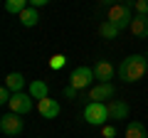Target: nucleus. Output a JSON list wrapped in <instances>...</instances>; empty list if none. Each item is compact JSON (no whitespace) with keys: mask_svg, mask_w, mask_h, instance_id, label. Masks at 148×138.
<instances>
[{"mask_svg":"<svg viewBox=\"0 0 148 138\" xmlns=\"http://www.w3.org/2000/svg\"><path fill=\"white\" fill-rule=\"evenodd\" d=\"M146 72H148V59L143 57V54H131V57H126L121 64H119V69H116L119 79H123L126 84L138 81Z\"/></svg>","mask_w":148,"mask_h":138,"instance_id":"nucleus-1","label":"nucleus"},{"mask_svg":"<svg viewBox=\"0 0 148 138\" xmlns=\"http://www.w3.org/2000/svg\"><path fill=\"white\" fill-rule=\"evenodd\" d=\"M136 3V0H126V3H114V5L109 8V22H114V25L119 27V30H126V27H131L133 22V10L131 5Z\"/></svg>","mask_w":148,"mask_h":138,"instance_id":"nucleus-2","label":"nucleus"},{"mask_svg":"<svg viewBox=\"0 0 148 138\" xmlns=\"http://www.w3.org/2000/svg\"><path fill=\"white\" fill-rule=\"evenodd\" d=\"M109 104H101V101H89L84 106V121L89 126H106L109 121Z\"/></svg>","mask_w":148,"mask_h":138,"instance_id":"nucleus-3","label":"nucleus"},{"mask_svg":"<svg viewBox=\"0 0 148 138\" xmlns=\"http://www.w3.org/2000/svg\"><path fill=\"white\" fill-rule=\"evenodd\" d=\"M96 77H94V69H89V67H77L69 74V86H74L77 91H84V89H89L91 86V81H94Z\"/></svg>","mask_w":148,"mask_h":138,"instance_id":"nucleus-4","label":"nucleus"},{"mask_svg":"<svg viewBox=\"0 0 148 138\" xmlns=\"http://www.w3.org/2000/svg\"><path fill=\"white\" fill-rule=\"evenodd\" d=\"M114 96H116L114 84H111V81H104V84H101V81H99V84H94V86L89 89L86 99H89V101H101V104H109Z\"/></svg>","mask_w":148,"mask_h":138,"instance_id":"nucleus-5","label":"nucleus"},{"mask_svg":"<svg viewBox=\"0 0 148 138\" xmlns=\"http://www.w3.org/2000/svg\"><path fill=\"white\" fill-rule=\"evenodd\" d=\"M22 128H25V123H22V118L17 116V113H3L0 116V131L5 133V136H20Z\"/></svg>","mask_w":148,"mask_h":138,"instance_id":"nucleus-6","label":"nucleus"},{"mask_svg":"<svg viewBox=\"0 0 148 138\" xmlns=\"http://www.w3.org/2000/svg\"><path fill=\"white\" fill-rule=\"evenodd\" d=\"M8 106H10L12 113L25 116V113L32 111V96L25 94V91H17V94H12V99H10V104H8Z\"/></svg>","mask_w":148,"mask_h":138,"instance_id":"nucleus-7","label":"nucleus"},{"mask_svg":"<svg viewBox=\"0 0 148 138\" xmlns=\"http://www.w3.org/2000/svg\"><path fill=\"white\" fill-rule=\"evenodd\" d=\"M37 111H40V116H42V118H57L62 109H59V104L54 99H49V96H47V99L37 101Z\"/></svg>","mask_w":148,"mask_h":138,"instance_id":"nucleus-8","label":"nucleus"},{"mask_svg":"<svg viewBox=\"0 0 148 138\" xmlns=\"http://www.w3.org/2000/svg\"><path fill=\"white\" fill-rule=\"evenodd\" d=\"M128 104L121 99H111L109 101V116L114 118V121H121V118H128Z\"/></svg>","mask_w":148,"mask_h":138,"instance_id":"nucleus-9","label":"nucleus"},{"mask_svg":"<svg viewBox=\"0 0 148 138\" xmlns=\"http://www.w3.org/2000/svg\"><path fill=\"white\" fill-rule=\"evenodd\" d=\"M128 30L133 32V37H138V40H148V15H136Z\"/></svg>","mask_w":148,"mask_h":138,"instance_id":"nucleus-10","label":"nucleus"},{"mask_svg":"<svg viewBox=\"0 0 148 138\" xmlns=\"http://www.w3.org/2000/svg\"><path fill=\"white\" fill-rule=\"evenodd\" d=\"M94 77L101 81V84H104V81H111V79H114V67H111L109 62L101 59V62L94 64Z\"/></svg>","mask_w":148,"mask_h":138,"instance_id":"nucleus-11","label":"nucleus"},{"mask_svg":"<svg viewBox=\"0 0 148 138\" xmlns=\"http://www.w3.org/2000/svg\"><path fill=\"white\" fill-rule=\"evenodd\" d=\"M17 17H20V22H22L25 27H35L37 22H40V15H37V8H32V5H27V8H25V10H22Z\"/></svg>","mask_w":148,"mask_h":138,"instance_id":"nucleus-12","label":"nucleus"},{"mask_svg":"<svg viewBox=\"0 0 148 138\" xmlns=\"http://www.w3.org/2000/svg\"><path fill=\"white\" fill-rule=\"evenodd\" d=\"M30 96H32V99H37V101L47 99V96H49L47 84H45V81H40V79H35V81L30 84Z\"/></svg>","mask_w":148,"mask_h":138,"instance_id":"nucleus-13","label":"nucleus"},{"mask_svg":"<svg viewBox=\"0 0 148 138\" xmlns=\"http://www.w3.org/2000/svg\"><path fill=\"white\" fill-rule=\"evenodd\" d=\"M5 86L12 91V94H17V91H22V86H25V79H22L20 72H12V74L5 77Z\"/></svg>","mask_w":148,"mask_h":138,"instance_id":"nucleus-14","label":"nucleus"},{"mask_svg":"<svg viewBox=\"0 0 148 138\" xmlns=\"http://www.w3.org/2000/svg\"><path fill=\"white\" fill-rule=\"evenodd\" d=\"M126 138H148V131L141 121H131L126 126Z\"/></svg>","mask_w":148,"mask_h":138,"instance_id":"nucleus-15","label":"nucleus"},{"mask_svg":"<svg viewBox=\"0 0 148 138\" xmlns=\"http://www.w3.org/2000/svg\"><path fill=\"white\" fill-rule=\"evenodd\" d=\"M119 32H121V30H119L114 22H109V20H104V22L99 25V35H101L104 40H116V37H119Z\"/></svg>","mask_w":148,"mask_h":138,"instance_id":"nucleus-16","label":"nucleus"},{"mask_svg":"<svg viewBox=\"0 0 148 138\" xmlns=\"http://www.w3.org/2000/svg\"><path fill=\"white\" fill-rule=\"evenodd\" d=\"M27 5H30V0H5V10L10 15H20Z\"/></svg>","mask_w":148,"mask_h":138,"instance_id":"nucleus-17","label":"nucleus"},{"mask_svg":"<svg viewBox=\"0 0 148 138\" xmlns=\"http://www.w3.org/2000/svg\"><path fill=\"white\" fill-rule=\"evenodd\" d=\"M64 64H67V57H64V54H54V57L49 59V67L52 69H62Z\"/></svg>","mask_w":148,"mask_h":138,"instance_id":"nucleus-18","label":"nucleus"},{"mask_svg":"<svg viewBox=\"0 0 148 138\" xmlns=\"http://www.w3.org/2000/svg\"><path fill=\"white\" fill-rule=\"evenodd\" d=\"M133 10H136V15H148V0H136Z\"/></svg>","mask_w":148,"mask_h":138,"instance_id":"nucleus-19","label":"nucleus"},{"mask_svg":"<svg viewBox=\"0 0 148 138\" xmlns=\"http://www.w3.org/2000/svg\"><path fill=\"white\" fill-rule=\"evenodd\" d=\"M10 99H12V91L8 86H3L0 89V104H10Z\"/></svg>","mask_w":148,"mask_h":138,"instance_id":"nucleus-20","label":"nucleus"},{"mask_svg":"<svg viewBox=\"0 0 148 138\" xmlns=\"http://www.w3.org/2000/svg\"><path fill=\"white\" fill-rule=\"evenodd\" d=\"M101 133H104V138H114L116 136V128L114 126H101Z\"/></svg>","mask_w":148,"mask_h":138,"instance_id":"nucleus-21","label":"nucleus"},{"mask_svg":"<svg viewBox=\"0 0 148 138\" xmlns=\"http://www.w3.org/2000/svg\"><path fill=\"white\" fill-rule=\"evenodd\" d=\"M64 96H67V99H77V89H74V86H67V89H64Z\"/></svg>","mask_w":148,"mask_h":138,"instance_id":"nucleus-22","label":"nucleus"},{"mask_svg":"<svg viewBox=\"0 0 148 138\" xmlns=\"http://www.w3.org/2000/svg\"><path fill=\"white\" fill-rule=\"evenodd\" d=\"M49 0H30V5L32 8H42V5H47Z\"/></svg>","mask_w":148,"mask_h":138,"instance_id":"nucleus-23","label":"nucleus"},{"mask_svg":"<svg viewBox=\"0 0 148 138\" xmlns=\"http://www.w3.org/2000/svg\"><path fill=\"white\" fill-rule=\"evenodd\" d=\"M101 5H109L111 8V5H114V0H101Z\"/></svg>","mask_w":148,"mask_h":138,"instance_id":"nucleus-24","label":"nucleus"},{"mask_svg":"<svg viewBox=\"0 0 148 138\" xmlns=\"http://www.w3.org/2000/svg\"><path fill=\"white\" fill-rule=\"evenodd\" d=\"M146 74H148V72H146Z\"/></svg>","mask_w":148,"mask_h":138,"instance_id":"nucleus-25","label":"nucleus"}]
</instances>
